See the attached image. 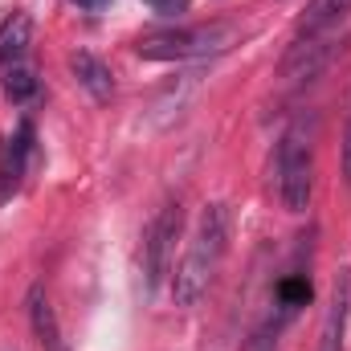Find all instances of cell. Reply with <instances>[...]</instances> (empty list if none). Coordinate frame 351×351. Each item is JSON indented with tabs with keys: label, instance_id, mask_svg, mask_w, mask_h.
<instances>
[{
	"label": "cell",
	"instance_id": "cell-1",
	"mask_svg": "<svg viewBox=\"0 0 351 351\" xmlns=\"http://www.w3.org/2000/svg\"><path fill=\"white\" fill-rule=\"evenodd\" d=\"M237 41V25H196V29H168V33H152L135 45L139 58L147 62H204L217 58L225 49H233Z\"/></svg>",
	"mask_w": 351,
	"mask_h": 351
},
{
	"label": "cell",
	"instance_id": "cell-11",
	"mask_svg": "<svg viewBox=\"0 0 351 351\" xmlns=\"http://www.w3.org/2000/svg\"><path fill=\"white\" fill-rule=\"evenodd\" d=\"M351 12V0H311L306 12H302V33L311 29H323V25H335Z\"/></svg>",
	"mask_w": 351,
	"mask_h": 351
},
{
	"label": "cell",
	"instance_id": "cell-10",
	"mask_svg": "<svg viewBox=\"0 0 351 351\" xmlns=\"http://www.w3.org/2000/svg\"><path fill=\"white\" fill-rule=\"evenodd\" d=\"M29 41H33V16L29 12L4 16V25H0V70L16 66L29 53Z\"/></svg>",
	"mask_w": 351,
	"mask_h": 351
},
{
	"label": "cell",
	"instance_id": "cell-16",
	"mask_svg": "<svg viewBox=\"0 0 351 351\" xmlns=\"http://www.w3.org/2000/svg\"><path fill=\"white\" fill-rule=\"evenodd\" d=\"M147 4H152V8H160V4H164V0H147Z\"/></svg>",
	"mask_w": 351,
	"mask_h": 351
},
{
	"label": "cell",
	"instance_id": "cell-13",
	"mask_svg": "<svg viewBox=\"0 0 351 351\" xmlns=\"http://www.w3.org/2000/svg\"><path fill=\"white\" fill-rule=\"evenodd\" d=\"M278 298H282L286 311H298V306L311 302V282L306 278H282L278 282Z\"/></svg>",
	"mask_w": 351,
	"mask_h": 351
},
{
	"label": "cell",
	"instance_id": "cell-2",
	"mask_svg": "<svg viewBox=\"0 0 351 351\" xmlns=\"http://www.w3.org/2000/svg\"><path fill=\"white\" fill-rule=\"evenodd\" d=\"M311 192H315V152L306 123H294L278 139V196L290 213H306Z\"/></svg>",
	"mask_w": 351,
	"mask_h": 351
},
{
	"label": "cell",
	"instance_id": "cell-4",
	"mask_svg": "<svg viewBox=\"0 0 351 351\" xmlns=\"http://www.w3.org/2000/svg\"><path fill=\"white\" fill-rule=\"evenodd\" d=\"M180 225H184V213H180V204H176V200H168V204L156 213L152 229H147V241H143V282H147V290H152V294H156V290L164 286V278L172 274Z\"/></svg>",
	"mask_w": 351,
	"mask_h": 351
},
{
	"label": "cell",
	"instance_id": "cell-8",
	"mask_svg": "<svg viewBox=\"0 0 351 351\" xmlns=\"http://www.w3.org/2000/svg\"><path fill=\"white\" fill-rule=\"evenodd\" d=\"M29 323H33V335H37L41 351H70L62 339V327H58V315H53L45 286H29Z\"/></svg>",
	"mask_w": 351,
	"mask_h": 351
},
{
	"label": "cell",
	"instance_id": "cell-12",
	"mask_svg": "<svg viewBox=\"0 0 351 351\" xmlns=\"http://www.w3.org/2000/svg\"><path fill=\"white\" fill-rule=\"evenodd\" d=\"M0 86H4V94H8L12 102H33V98H37V74H33L25 62H16V66L4 70Z\"/></svg>",
	"mask_w": 351,
	"mask_h": 351
},
{
	"label": "cell",
	"instance_id": "cell-14",
	"mask_svg": "<svg viewBox=\"0 0 351 351\" xmlns=\"http://www.w3.org/2000/svg\"><path fill=\"white\" fill-rule=\"evenodd\" d=\"M343 176L351 184V119H348V131H343Z\"/></svg>",
	"mask_w": 351,
	"mask_h": 351
},
{
	"label": "cell",
	"instance_id": "cell-15",
	"mask_svg": "<svg viewBox=\"0 0 351 351\" xmlns=\"http://www.w3.org/2000/svg\"><path fill=\"white\" fill-rule=\"evenodd\" d=\"M74 4H82V8H86V12H102V8H106V4H110V0H74Z\"/></svg>",
	"mask_w": 351,
	"mask_h": 351
},
{
	"label": "cell",
	"instance_id": "cell-6",
	"mask_svg": "<svg viewBox=\"0 0 351 351\" xmlns=\"http://www.w3.org/2000/svg\"><path fill=\"white\" fill-rule=\"evenodd\" d=\"M33 123L25 119V123H16V131L4 139V147H0V200L21 184V176L29 168V156H33Z\"/></svg>",
	"mask_w": 351,
	"mask_h": 351
},
{
	"label": "cell",
	"instance_id": "cell-9",
	"mask_svg": "<svg viewBox=\"0 0 351 351\" xmlns=\"http://www.w3.org/2000/svg\"><path fill=\"white\" fill-rule=\"evenodd\" d=\"M70 70H74V78L86 86V94L94 102H110V94H114V74H110V66H106L102 58H94L90 49H78V53H70Z\"/></svg>",
	"mask_w": 351,
	"mask_h": 351
},
{
	"label": "cell",
	"instance_id": "cell-3",
	"mask_svg": "<svg viewBox=\"0 0 351 351\" xmlns=\"http://www.w3.org/2000/svg\"><path fill=\"white\" fill-rule=\"evenodd\" d=\"M343 41H348V33L339 29V21H335V25H323V29L302 33V37L290 45V53L282 58V78H286V82L319 78V74H323L339 53H343Z\"/></svg>",
	"mask_w": 351,
	"mask_h": 351
},
{
	"label": "cell",
	"instance_id": "cell-5",
	"mask_svg": "<svg viewBox=\"0 0 351 351\" xmlns=\"http://www.w3.org/2000/svg\"><path fill=\"white\" fill-rule=\"evenodd\" d=\"M217 265H221V258H217V254H208L204 245H196V241H192V245H188V254H184V258H180V265H176V278H172L176 306H196V302L208 294Z\"/></svg>",
	"mask_w": 351,
	"mask_h": 351
},
{
	"label": "cell",
	"instance_id": "cell-7",
	"mask_svg": "<svg viewBox=\"0 0 351 351\" xmlns=\"http://www.w3.org/2000/svg\"><path fill=\"white\" fill-rule=\"evenodd\" d=\"M348 315H351V269H339V278L331 286V306H327V319H323L319 351H343Z\"/></svg>",
	"mask_w": 351,
	"mask_h": 351
}]
</instances>
